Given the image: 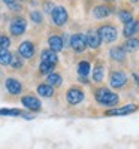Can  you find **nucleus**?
<instances>
[{
    "mask_svg": "<svg viewBox=\"0 0 139 149\" xmlns=\"http://www.w3.org/2000/svg\"><path fill=\"white\" fill-rule=\"evenodd\" d=\"M6 90L11 94H20L21 90H22V85H21L20 81H17L14 78H8L6 79Z\"/></svg>",
    "mask_w": 139,
    "mask_h": 149,
    "instance_id": "ddd939ff",
    "label": "nucleus"
},
{
    "mask_svg": "<svg viewBox=\"0 0 139 149\" xmlns=\"http://www.w3.org/2000/svg\"><path fill=\"white\" fill-rule=\"evenodd\" d=\"M48 45H49V49H53L54 52H60L63 46H65V42L60 36H51L48 39Z\"/></svg>",
    "mask_w": 139,
    "mask_h": 149,
    "instance_id": "4468645a",
    "label": "nucleus"
},
{
    "mask_svg": "<svg viewBox=\"0 0 139 149\" xmlns=\"http://www.w3.org/2000/svg\"><path fill=\"white\" fill-rule=\"evenodd\" d=\"M46 84H49L51 86H60L61 85V76L57 73H51L46 76Z\"/></svg>",
    "mask_w": 139,
    "mask_h": 149,
    "instance_id": "412c9836",
    "label": "nucleus"
},
{
    "mask_svg": "<svg viewBox=\"0 0 139 149\" xmlns=\"http://www.w3.org/2000/svg\"><path fill=\"white\" fill-rule=\"evenodd\" d=\"M21 103L24 107H27L30 110H39L41 109V102H39V98H36L33 95H26V97H22L21 98Z\"/></svg>",
    "mask_w": 139,
    "mask_h": 149,
    "instance_id": "1a4fd4ad",
    "label": "nucleus"
},
{
    "mask_svg": "<svg viewBox=\"0 0 139 149\" xmlns=\"http://www.w3.org/2000/svg\"><path fill=\"white\" fill-rule=\"evenodd\" d=\"M109 82H111L112 88H123L127 84V76L123 72H114L109 76Z\"/></svg>",
    "mask_w": 139,
    "mask_h": 149,
    "instance_id": "423d86ee",
    "label": "nucleus"
},
{
    "mask_svg": "<svg viewBox=\"0 0 139 149\" xmlns=\"http://www.w3.org/2000/svg\"><path fill=\"white\" fill-rule=\"evenodd\" d=\"M111 14V9L108 6H103V5H100V6H96L93 9V15L96 18H106L108 15Z\"/></svg>",
    "mask_w": 139,
    "mask_h": 149,
    "instance_id": "f3484780",
    "label": "nucleus"
},
{
    "mask_svg": "<svg viewBox=\"0 0 139 149\" xmlns=\"http://www.w3.org/2000/svg\"><path fill=\"white\" fill-rule=\"evenodd\" d=\"M3 2H5L6 5H11V3H14V2H17V0H3Z\"/></svg>",
    "mask_w": 139,
    "mask_h": 149,
    "instance_id": "2f4dec72",
    "label": "nucleus"
},
{
    "mask_svg": "<svg viewBox=\"0 0 139 149\" xmlns=\"http://www.w3.org/2000/svg\"><path fill=\"white\" fill-rule=\"evenodd\" d=\"M51 17L55 26H65L67 22V12L63 6H54V9L51 10Z\"/></svg>",
    "mask_w": 139,
    "mask_h": 149,
    "instance_id": "7ed1b4c3",
    "label": "nucleus"
},
{
    "mask_svg": "<svg viewBox=\"0 0 139 149\" xmlns=\"http://www.w3.org/2000/svg\"><path fill=\"white\" fill-rule=\"evenodd\" d=\"M41 60H42V63H49V64L55 66L58 61V57H57V52H54L53 49H45L41 54Z\"/></svg>",
    "mask_w": 139,
    "mask_h": 149,
    "instance_id": "f8f14e48",
    "label": "nucleus"
},
{
    "mask_svg": "<svg viewBox=\"0 0 139 149\" xmlns=\"http://www.w3.org/2000/svg\"><path fill=\"white\" fill-rule=\"evenodd\" d=\"M133 78L136 79V82H138V85H139V74H136V73H135V74H133Z\"/></svg>",
    "mask_w": 139,
    "mask_h": 149,
    "instance_id": "473e14b6",
    "label": "nucleus"
},
{
    "mask_svg": "<svg viewBox=\"0 0 139 149\" xmlns=\"http://www.w3.org/2000/svg\"><path fill=\"white\" fill-rule=\"evenodd\" d=\"M11 66H12V69H20L22 66V57L20 54H14L11 58Z\"/></svg>",
    "mask_w": 139,
    "mask_h": 149,
    "instance_id": "393cba45",
    "label": "nucleus"
},
{
    "mask_svg": "<svg viewBox=\"0 0 139 149\" xmlns=\"http://www.w3.org/2000/svg\"><path fill=\"white\" fill-rule=\"evenodd\" d=\"M37 94H39L41 97L49 98V97L54 95V88H53V86L49 85V84H42V85L37 86Z\"/></svg>",
    "mask_w": 139,
    "mask_h": 149,
    "instance_id": "2eb2a0df",
    "label": "nucleus"
},
{
    "mask_svg": "<svg viewBox=\"0 0 139 149\" xmlns=\"http://www.w3.org/2000/svg\"><path fill=\"white\" fill-rule=\"evenodd\" d=\"M70 46L73 51H77V52H82L84 49L87 48V40H85V36L78 33V34H73L70 37Z\"/></svg>",
    "mask_w": 139,
    "mask_h": 149,
    "instance_id": "39448f33",
    "label": "nucleus"
},
{
    "mask_svg": "<svg viewBox=\"0 0 139 149\" xmlns=\"http://www.w3.org/2000/svg\"><path fill=\"white\" fill-rule=\"evenodd\" d=\"M18 54L22 57V58H32L33 54H34V46L32 42H22L18 48Z\"/></svg>",
    "mask_w": 139,
    "mask_h": 149,
    "instance_id": "9d476101",
    "label": "nucleus"
},
{
    "mask_svg": "<svg viewBox=\"0 0 139 149\" xmlns=\"http://www.w3.org/2000/svg\"><path fill=\"white\" fill-rule=\"evenodd\" d=\"M93 81L94 82H102L103 81V67L102 66H96L93 70Z\"/></svg>",
    "mask_w": 139,
    "mask_h": 149,
    "instance_id": "b1692460",
    "label": "nucleus"
},
{
    "mask_svg": "<svg viewBox=\"0 0 139 149\" xmlns=\"http://www.w3.org/2000/svg\"><path fill=\"white\" fill-rule=\"evenodd\" d=\"M138 110L136 104H126L123 107H117V109H111L106 112V116H123V115H129Z\"/></svg>",
    "mask_w": 139,
    "mask_h": 149,
    "instance_id": "20e7f679",
    "label": "nucleus"
},
{
    "mask_svg": "<svg viewBox=\"0 0 139 149\" xmlns=\"http://www.w3.org/2000/svg\"><path fill=\"white\" fill-rule=\"evenodd\" d=\"M85 40H87V45L90 48H99L100 43H102V39L97 31H88L85 34Z\"/></svg>",
    "mask_w": 139,
    "mask_h": 149,
    "instance_id": "9b49d317",
    "label": "nucleus"
},
{
    "mask_svg": "<svg viewBox=\"0 0 139 149\" xmlns=\"http://www.w3.org/2000/svg\"><path fill=\"white\" fill-rule=\"evenodd\" d=\"M0 115H8V116H27L30 118L29 115H24L21 110L18 109H0Z\"/></svg>",
    "mask_w": 139,
    "mask_h": 149,
    "instance_id": "4be33fe9",
    "label": "nucleus"
},
{
    "mask_svg": "<svg viewBox=\"0 0 139 149\" xmlns=\"http://www.w3.org/2000/svg\"><path fill=\"white\" fill-rule=\"evenodd\" d=\"M123 31H124V36L126 37H132L136 33V21L135 19H130L129 22H126Z\"/></svg>",
    "mask_w": 139,
    "mask_h": 149,
    "instance_id": "a211bd4d",
    "label": "nucleus"
},
{
    "mask_svg": "<svg viewBox=\"0 0 139 149\" xmlns=\"http://www.w3.org/2000/svg\"><path fill=\"white\" fill-rule=\"evenodd\" d=\"M11 58H12V54L8 51V48H0V64L3 66L11 64Z\"/></svg>",
    "mask_w": 139,
    "mask_h": 149,
    "instance_id": "6ab92c4d",
    "label": "nucleus"
},
{
    "mask_svg": "<svg viewBox=\"0 0 139 149\" xmlns=\"http://www.w3.org/2000/svg\"><path fill=\"white\" fill-rule=\"evenodd\" d=\"M124 49L129 52H133V51H138L139 49V39H135V37H130V39L124 43Z\"/></svg>",
    "mask_w": 139,
    "mask_h": 149,
    "instance_id": "aec40b11",
    "label": "nucleus"
},
{
    "mask_svg": "<svg viewBox=\"0 0 139 149\" xmlns=\"http://www.w3.org/2000/svg\"><path fill=\"white\" fill-rule=\"evenodd\" d=\"M30 18H32V21L36 22V24H41V22H42V15H41V12H37V10H33V12H32Z\"/></svg>",
    "mask_w": 139,
    "mask_h": 149,
    "instance_id": "cd10ccee",
    "label": "nucleus"
},
{
    "mask_svg": "<svg viewBox=\"0 0 139 149\" xmlns=\"http://www.w3.org/2000/svg\"><path fill=\"white\" fill-rule=\"evenodd\" d=\"M97 33H99V36H100V39H102L103 42H106V43L114 42V40L117 39V36H118L117 29L114 27V26H109V24H106V26H102V27L97 30Z\"/></svg>",
    "mask_w": 139,
    "mask_h": 149,
    "instance_id": "f03ea898",
    "label": "nucleus"
},
{
    "mask_svg": "<svg viewBox=\"0 0 139 149\" xmlns=\"http://www.w3.org/2000/svg\"><path fill=\"white\" fill-rule=\"evenodd\" d=\"M26 27H27L26 19L24 18H15V19H12L11 26H9V30L14 36H20V34H22L24 31H26Z\"/></svg>",
    "mask_w": 139,
    "mask_h": 149,
    "instance_id": "0eeeda50",
    "label": "nucleus"
},
{
    "mask_svg": "<svg viewBox=\"0 0 139 149\" xmlns=\"http://www.w3.org/2000/svg\"><path fill=\"white\" fill-rule=\"evenodd\" d=\"M54 64H49V63H41V66H39V72L42 73V74H51L53 72H54Z\"/></svg>",
    "mask_w": 139,
    "mask_h": 149,
    "instance_id": "a878e982",
    "label": "nucleus"
},
{
    "mask_svg": "<svg viewBox=\"0 0 139 149\" xmlns=\"http://www.w3.org/2000/svg\"><path fill=\"white\" fill-rule=\"evenodd\" d=\"M136 33L139 34V21H136Z\"/></svg>",
    "mask_w": 139,
    "mask_h": 149,
    "instance_id": "72a5a7b5",
    "label": "nucleus"
},
{
    "mask_svg": "<svg viewBox=\"0 0 139 149\" xmlns=\"http://www.w3.org/2000/svg\"><path fill=\"white\" fill-rule=\"evenodd\" d=\"M44 8H45V10H46V12H51V10L54 9V5H53V3H45V6H44Z\"/></svg>",
    "mask_w": 139,
    "mask_h": 149,
    "instance_id": "7c9ffc66",
    "label": "nucleus"
},
{
    "mask_svg": "<svg viewBox=\"0 0 139 149\" xmlns=\"http://www.w3.org/2000/svg\"><path fill=\"white\" fill-rule=\"evenodd\" d=\"M132 2H135V3H136V2H138V0H132Z\"/></svg>",
    "mask_w": 139,
    "mask_h": 149,
    "instance_id": "f704fd0d",
    "label": "nucleus"
},
{
    "mask_svg": "<svg viewBox=\"0 0 139 149\" xmlns=\"http://www.w3.org/2000/svg\"><path fill=\"white\" fill-rule=\"evenodd\" d=\"M109 55L112 57V60H115V61H124V58H126V49L120 48V46H115V48L111 49Z\"/></svg>",
    "mask_w": 139,
    "mask_h": 149,
    "instance_id": "dca6fc26",
    "label": "nucleus"
},
{
    "mask_svg": "<svg viewBox=\"0 0 139 149\" xmlns=\"http://www.w3.org/2000/svg\"><path fill=\"white\" fill-rule=\"evenodd\" d=\"M66 100L69 104H78L84 100V93L79 88H70L66 94Z\"/></svg>",
    "mask_w": 139,
    "mask_h": 149,
    "instance_id": "6e6552de",
    "label": "nucleus"
},
{
    "mask_svg": "<svg viewBox=\"0 0 139 149\" xmlns=\"http://www.w3.org/2000/svg\"><path fill=\"white\" fill-rule=\"evenodd\" d=\"M120 19L126 24V22H129L130 19H133V17H132V14H130L129 10H121L120 12Z\"/></svg>",
    "mask_w": 139,
    "mask_h": 149,
    "instance_id": "bb28decb",
    "label": "nucleus"
},
{
    "mask_svg": "<svg viewBox=\"0 0 139 149\" xmlns=\"http://www.w3.org/2000/svg\"><path fill=\"white\" fill-rule=\"evenodd\" d=\"M78 73H79V76L87 78V74L90 73V63L88 61H81L78 64Z\"/></svg>",
    "mask_w": 139,
    "mask_h": 149,
    "instance_id": "5701e85b",
    "label": "nucleus"
},
{
    "mask_svg": "<svg viewBox=\"0 0 139 149\" xmlns=\"http://www.w3.org/2000/svg\"><path fill=\"white\" fill-rule=\"evenodd\" d=\"M11 40L8 36H0V48H9Z\"/></svg>",
    "mask_w": 139,
    "mask_h": 149,
    "instance_id": "c85d7f7f",
    "label": "nucleus"
},
{
    "mask_svg": "<svg viewBox=\"0 0 139 149\" xmlns=\"http://www.w3.org/2000/svg\"><path fill=\"white\" fill-rule=\"evenodd\" d=\"M8 8H9V9H12V10H20V5H18L17 2H14V3L8 5Z\"/></svg>",
    "mask_w": 139,
    "mask_h": 149,
    "instance_id": "c756f323",
    "label": "nucleus"
},
{
    "mask_svg": "<svg viewBox=\"0 0 139 149\" xmlns=\"http://www.w3.org/2000/svg\"><path fill=\"white\" fill-rule=\"evenodd\" d=\"M96 100L103 106H115L118 103V95L106 88H100L96 91Z\"/></svg>",
    "mask_w": 139,
    "mask_h": 149,
    "instance_id": "f257e3e1",
    "label": "nucleus"
}]
</instances>
